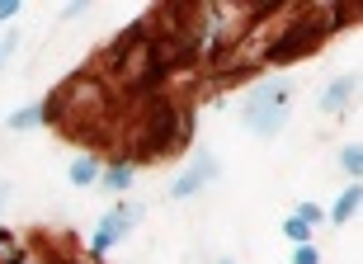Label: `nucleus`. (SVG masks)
I'll use <instances>...</instances> for the list:
<instances>
[{
  "mask_svg": "<svg viewBox=\"0 0 363 264\" xmlns=\"http://www.w3.org/2000/svg\"><path fill=\"white\" fill-rule=\"evenodd\" d=\"M288 85H264V90H255L250 99H245V123L259 132V137H274V132L283 128V119H288Z\"/></svg>",
  "mask_w": 363,
  "mask_h": 264,
  "instance_id": "1",
  "label": "nucleus"
},
{
  "mask_svg": "<svg viewBox=\"0 0 363 264\" xmlns=\"http://www.w3.org/2000/svg\"><path fill=\"white\" fill-rule=\"evenodd\" d=\"M325 33H330V24H321L316 14L293 19V28H288V33L269 48V62L274 66H288V62H297V57H307L311 48H321V43H325Z\"/></svg>",
  "mask_w": 363,
  "mask_h": 264,
  "instance_id": "2",
  "label": "nucleus"
},
{
  "mask_svg": "<svg viewBox=\"0 0 363 264\" xmlns=\"http://www.w3.org/2000/svg\"><path fill=\"white\" fill-rule=\"evenodd\" d=\"M147 146L156 151V156H170V151H179V146L189 142V114H179L175 104H156L151 109V123H147Z\"/></svg>",
  "mask_w": 363,
  "mask_h": 264,
  "instance_id": "3",
  "label": "nucleus"
},
{
  "mask_svg": "<svg viewBox=\"0 0 363 264\" xmlns=\"http://www.w3.org/2000/svg\"><path fill=\"white\" fill-rule=\"evenodd\" d=\"M213 180H217V156H213V151H203L199 165H194V170H184V175L175 180V185H170V198H189V194H199V189H203V185H213Z\"/></svg>",
  "mask_w": 363,
  "mask_h": 264,
  "instance_id": "4",
  "label": "nucleus"
},
{
  "mask_svg": "<svg viewBox=\"0 0 363 264\" xmlns=\"http://www.w3.org/2000/svg\"><path fill=\"white\" fill-rule=\"evenodd\" d=\"M359 90V85H354V76H340V80H330V90L321 94V109L325 114H340V109L350 104V94Z\"/></svg>",
  "mask_w": 363,
  "mask_h": 264,
  "instance_id": "5",
  "label": "nucleus"
},
{
  "mask_svg": "<svg viewBox=\"0 0 363 264\" xmlns=\"http://www.w3.org/2000/svg\"><path fill=\"white\" fill-rule=\"evenodd\" d=\"M137 222H142V208H133V203H128V208H118V212H108V217H104V222H99V226H104L108 236L118 241L123 231H133Z\"/></svg>",
  "mask_w": 363,
  "mask_h": 264,
  "instance_id": "6",
  "label": "nucleus"
},
{
  "mask_svg": "<svg viewBox=\"0 0 363 264\" xmlns=\"http://www.w3.org/2000/svg\"><path fill=\"white\" fill-rule=\"evenodd\" d=\"M359 203H363V189H359V180H354V185L340 194V203L330 208V222H350L354 212H359Z\"/></svg>",
  "mask_w": 363,
  "mask_h": 264,
  "instance_id": "7",
  "label": "nucleus"
},
{
  "mask_svg": "<svg viewBox=\"0 0 363 264\" xmlns=\"http://www.w3.org/2000/svg\"><path fill=\"white\" fill-rule=\"evenodd\" d=\"M94 180H99V160H94V156H81L76 165H71V185H76V189L94 185Z\"/></svg>",
  "mask_w": 363,
  "mask_h": 264,
  "instance_id": "8",
  "label": "nucleus"
},
{
  "mask_svg": "<svg viewBox=\"0 0 363 264\" xmlns=\"http://www.w3.org/2000/svg\"><path fill=\"white\" fill-rule=\"evenodd\" d=\"M340 165H345V170H350L354 180H359V170H363V146H359V142L345 146V151H340Z\"/></svg>",
  "mask_w": 363,
  "mask_h": 264,
  "instance_id": "9",
  "label": "nucleus"
},
{
  "mask_svg": "<svg viewBox=\"0 0 363 264\" xmlns=\"http://www.w3.org/2000/svg\"><path fill=\"white\" fill-rule=\"evenodd\" d=\"M38 119H43V109H19V114H10V132H24V128H33Z\"/></svg>",
  "mask_w": 363,
  "mask_h": 264,
  "instance_id": "10",
  "label": "nucleus"
},
{
  "mask_svg": "<svg viewBox=\"0 0 363 264\" xmlns=\"http://www.w3.org/2000/svg\"><path fill=\"white\" fill-rule=\"evenodd\" d=\"M0 264H19V251H14L10 231H0Z\"/></svg>",
  "mask_w": 363,
  "mask_h": 264,
  "instance_id": "11",
  "label": "nucleus"
},
{
  "mask_svg": "<svg viewBox=\"0 0 363 264\" xmlns=\"http://www.w3.org/2000/svg\"><path fill=\"white\" fill-rule=\"evenodd\" d=\"M283 231H288V236H293L297 246H307V236H311V231H307V222H297V217H288V222H283Z\"/></svg>",
  "mask_w": 363,
  "mask_h": 264,
  "instance_id": "12",
  "label": "nucleus"
},
{
  "mask_svg": "<svg viewBox=\"0 0 363 264\" xmlns=\"http://www.w3.org/2000/svg\"><path fill=\"white\" fill-rule=\"evenodd\" d=\"M104 180H108V189H128V185H133V170H128V165H118V170H108Z\"/></svg>",
  "mask_w": 363,
  "mask_h": 264,
  "instance_id": "13",
  "label": "nucleus"
},
{
  "mask_svg": "<svg viewBox=\"0 0 363 264\" xmlns=\"http://www.w3.org/2000/svg\"><path fill=\"white\" fill-rule=\"evenodd\" d=\"M293 264H321V255H316V246H297V251H293Z\"/></svg>",
  "mask_w": 363,
  "mask_h": 264,
  "instance_id": "14",
  "label": "nucleus"
},
{
  "mask_svg": "<svg viewBox=\"0 0 363 264\" xmlns=\"http://www.w3.org/2000/svg\"><path fill=\"white\" fill-rule=\"evenodd\" d=\"M297 222H321V208H316V203H297Z\"/></svg>",
  "mask_w": 363,
  "mask_h": 264,
  "instance_id": "15",
  "label": "nucleus"
},
{
  "mask_svg": "<svg viewBox=\"0 0 363 264\" xmlns=\"http://www.w3.org/2000/svg\"><path fill=\"white\" fill-rule=\"evenodd\" d=\"M14 14H19V0H0V24H10Z\"/></svg>",
  "mask_w": 363,
  "mask_h": 264,
  "instance_id": "16",
  "label": "nucleus"
},
{
  "mask_svg": "<svg viewBox=\"0 0 363 264\" xmlns=\"http://www.w3.org/2000/svg\"><path fill=\"white\" fill-rule=\"evenodd\" d=\"M14 53V38H5V43H0V66H5V57H10Z\"/></svg>",
  "mask_w": 363,
  "mask_h": 264,
  "instance_id": "17",
  "label": "nucleus"
},
{
  "mask_svg": "<svg viewBox=\"0 0 363 264\" xmlns=\"http://www.w3.org/2000/svg\"><path fill=\"white\" fill-rule=\"evenodd\" d=\"M5 194H10V185H5V180H0V203H5Z\"/></svg>",
  "mask_w": 363,
  "mask_h": 264,
  "instance_id": "18",
  "label": "nucleus"
}]
</instances>
